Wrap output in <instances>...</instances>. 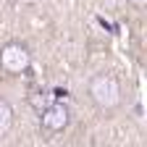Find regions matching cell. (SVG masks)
<instances>
[{
    "instance_id": "obj_1",
    "label": "cell",
    "mask_w": 147,
    "mask_h": 147,
    "mask_svg": "<svg viewBox=\"0 0 147 147\" xmlns=\"http://www.w3.org/2000/svg\"><path fill=\"white\" fill-rule=\"evenodd\" d=\"M89 100L95 102V108L100 110H116L121 105V82L113 76V74H95L89 79Z\"/></svg>"
},
{
    "instance_id": "obj_2",
    "label": "cell",
    "mask_w": 147,
    "mask_h": 147,
    "mask_svg": "<svg viewBox=\"0 0 147 147\" xmlns=\"http://www.w3.org/2000/svg\"><path fill=\"white\" fill-rule=\"evenodd\" d=\"M32 66V53L24 42H5L0 47V68L11 76H21Z\"/></svg>"
},
{
    "instance_id": "obj_3",
    "label": "cell",
    "mask_w": 147,
    "mask_h": 147,
    "mask_svg": "<svg viewBox=\"0 0 147 147\" xmlns=\"http://www.w3.org/2000/svg\"><path fill=\"white\" fill-rule=\"evenodd\" d=\"M71 121V110L66 102H58L55 100L53 105H47L45 110H40V131L45 137H55V134H61L63 129L68 126Z\"/></svg>"
},
{
    "instance_id": "obj_4",
    "label": "cell",
    "mask_w": 147,
    "mask_h": 147,
    "mask_svg": "<svg viewBox=\"0 0 147 147\" xmlns=\"http://www.w3.org/2000/svg\"><path fill=\"white\" fill-rule=\"evenodd\" d=\"M13 129V108L5 97H0V139L8 137Z\"/></svg>"
},
{
    "instance_id": "obj_5",
    "label": "cell",
    "mask_w": 147,
    "mask_h": 147,
    "mask_svg": "<svg viewBox=\"0 0 147 147\" xmlns=\"http://www.w3.org/2000/svg\"><path fill=\"white\" fill-rule=\"evenodd\" d=\"M129 3H131L134 8H144V5H147V0H129Z\"/></svg>"
}]
</instances>
